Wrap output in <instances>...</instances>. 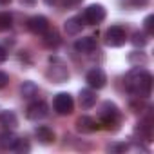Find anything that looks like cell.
Segmentation results:
<instances>
[{"label": "cell", "instance_id": "21", "mask_svg": "<svg viewBox=\"0 0 154 154\" xmlns=\"http://www.w3.org/2000/svg\"><path fill=\"white\" fill-rule=\"evenodd\" d=\"M11 26H13V17L9 13H0V33L11 29Z\"/></svg>", "mask_w": 154, "mask_h": 154}, {"label": "cell", "instance_id": "4", "mask_svg": "<svg viewBox=\"0 0 154 154\" xmlns=\"http://www.w3.org/2000/svg\"><path fill=\"white\" fill-rule=\"evenodd\" d=\"M105 17H107V11H105V8L102 4H91V6H87L85 11H84V15H82L84 22L89 24V26L102 24L105 20Z\"/></svg>", "mask_w": 154, "mask_h": 154}, {"label": "cell", "instance_id": "12", "mask_svg": "<svg viewBox=\"0 0 154 154\" xmlns=\"http://www.w3.org/2000/svg\"><path fill=\"white\" fill-rule=\"evenodd\" d=\"M76 129H78L80 132H84V134H91V132H96L100 129V125L91 116H80L78 120H76Z\"/></svg>", "mask_w": 154, "mask_h": 154}, {"label": "cell", "instance_id": "11", "mask_svg": "<svg viewBox=\"0 0 154 154\" xmlns=\"http://www.w3.org/2000/svg\"><path fill=\"white\" fill-rule=\"evenodd\" d=\"M35 136H36V140H38L42 145H51V143H54V140H56L54 131H53L51 127H47V125H38V127L35 129Z\"/></svg>", "mask_w": 154, "mask_h": 154}, {"label": "cell", "instance_id": "6", "mask_svg": "<svg viewBox=\"0 0 154 154\" xmlns=\"http://www.w3.org/2000/svg\"><path fill=\"white\" fill-rule=\"evenodd\" d=\"M53 107L60 116H67L74 109V100H72V96L69 93H58L54 96V100H53Z\"/></svg>", "mask_w": 154, "mask_h": 154}, {"label": "cell", "instance_id": "22", "mask_svg": "<svg viewBox=\"0 0 154 154\" xmlns=\"http://www.w3.org/2000/svg\"><path fill=\"white\" fill-rule=\"evenodd\" d=\"M13 150H17V152H20V154H24V152H29L31 150V145H29V141L27 140H17V143H15V147H13Z\"/></svg>", "mask_w": 154, "mask_h": 154}, {"label": "cell", "instance_id": "28", "mask_svg": "<svg viewBox=\"0 0 154 154\" xmlns=\"http://www.w3.org/2000/svg\"><path fill=\"white\" fill-rule=\"evenodd\" d=\"M20 2H22L24 6H35V2H36V0H20Z\"/></svg>", "mask_w": 154, "mask_h": 154}, {"label": "cell", "instance_id": "15", "mask_svg": "<svg viewBox=\"0 0 154 154\" xmlns=\"http://www.w3.org/2000/svg\"><path fill=\"white\" fill-rule=\"evenodd\" d=\"M17 140H18V136H17L11 129L4 131L2 134H0V149H4V150H13Z\"/></svg>", "mask_w": 154, "mask_h": 154}, {"label": "cell", "instance_id": "16", "mask_svg": "<svg viewBox=\"0 0 154 154\" xmlns=\"http://www.w3.org/2000/svg\"><path fill=\"white\" fill-rule=\"evenodd\" d=\"M0 125L6 129H15L18 125V116L13 111H2L0 112Z\"/></svg>", "mask_w": 154, "mask_h": 154}, {"label": "cell", "instance_id": "8", "mask_svg": "<svg viewBox=\"0 0 154 154\" xmlns=\"http://www.w3.org/2000/svg\"><path fill=\"white\" fill-rule=\"evenodd\" d=\"M85 82L89 84L91 89H102V87H105V84H107V74H105L103 69L94 67V69H91V71L87 72Z\"/></svg>", "mask_w": 154, "mask_h": 154}, {"label": "cell", "instance_id": "3", "mask_svg": "<svg viewBox=\"0 0 154 154\" xmlns=\"http://www.w3.org/2000/svg\"><path fill=\"white\" fill-rule=\"evenodd\" d=\"M98 116H100V120H102L107 127H111V125H116V123L120 122V109H118L116 103H112V102L107 100V102H103V103L100 105Z\"/></svg>", "mask_w": 154, "mask_h": 154}, {"label": "cell", "instance_id": "5", "mask_svg": "<svg viewBox=\"0 0 154 154\" xmlns=\"http://www.w3.org/2000/svg\"><path fill=\"white\" fill-rule=\"evenodd\" d=\"M127 42V31L122 26H111L105 31V44L109 47H122Z\"/></svg>", "mask_w": 154, "mask_h": 154}, {"label": "cell", "instance_id": "14", "mask_svg": "<svg viewBox=\"0 0 154 154\" xmlns=\"http://www.w3.org/2000/svg\"><path fill=\"white\" fill-rule=\"evenodd\" d=\"M80 107L82 109H91L96 105V93L93 89H82L80 91Z\"/></svg>", "mask_w": 154, "mask_h": 154}, {"label": "cell", "instance_id": "1", "mask_svg": "<svg viewBox=\"0 0 154 154\" xmlns=\"http://www.w3.org/2000/svg\"><path fill=\"white\" fill-rule=\"evenodd\" d=\"M125 85L131 94L138 98H145L152 91V74L147 69L134 65V69H131L125 76Z\"/></svg>", "mask_w": 154, "mask_h": 154}, {"label": "cell", "instance_id": "30", "mask_svg": "<svg viewBox=\"0 0 154 154\" xmlns=\"http://www.w3.org/2000/svg\"><path fill=\"white\" fill-rule=\"evenodd\" d=\"M44 2H45L47 6H51V4H54V0H44Z\"/></svg>", "mask_w": 154, "mask_h": 154}, {"label": "cell", "instance_id": "18", "mask_svg": "<svg viewBox=\"0 0 154 154\" xmlns=\"http://www.w3.org/2000/svg\"><path fill=\"white\" fill-rule=\"evenodd\" d=\"M20 94H22V98H26V100H31V98H35L36 94H38V85L35 84V82H24L22 85H20Z\"/></svg>", "mask_w": 154, "mask_h": 154}, {"label": "cell", "instance_id": "17", "mask_svg": "<svg viewBox=\"0 0 154 154\" xmlns=\"http://www.w3.org/2000/svg\"><path fill=\"white\" fill-rule=\"evenodd\" d=\"M42 36H44V38H42L44 44H45L47 47H51V49H56V47L60 45V42H62V40H60V35L56 33V29H51V27H49Z\"/></svg>", "mask_w": 154, "mask_h": 154}, {"label": "cell", "instance_id": "25", "mask_svg": "<svg viewBox=\"0 0 154 154\" xmlns=\"http://www.w3.org/2000/svg\"><path fill=\"white\" fill-rule=\"evenodd\" d=\"M150 0H129V4L134 8V9H141V8H147Z\"/></svg>", "mask_w": 154, "mask_h": 154}, {"label": "cell", "instance_id": "27", "mask_svg": "<svg viewBox=\"0 0 154 154\" xmlns=\"http://www.w3.org/2000/svg\"><path fill=\"white\" fill-rule=\"evenodd\" d=\"M6 60H8V49L0 45V63H4Z\"/></svg>", "mask_w": 154, "mask_h": 154}, {"label": "cell", "instance_id": "13", "mask_svg": "<svg viewBox=\"0 0 154 154\" xmlns=\"http://www.w3.org/2000/svg\"><path fill=\"white\" fill-rule=\"evenodd\" d=\"M74 49L80 54H91L96 49V40L93 36H82L74 42Z\"/></svg>", "mask_w": 154, "mask_h": 154}, {"label": "cell", "instance_id": "2", "mask_svg": "<svg viewBox=\"0 0 154 154\" xmlns=\"http://www.w3.org/2000/svg\"><path fill=\"white\" fill-rule=\"evenodd\" d=\"M45 76H47V80H51L53 84H65L69 80V69L58 56H51L49 58V67L45 71Z\"/></svg>", "mask_w": 154, "mask_h": 154}, {"label": "cell", "instance_id": "20", "mask_svg": "<svg viewBox=\"0 0 154 154\" xmlns=\"http://www.w3.org/2000/svg\"><path fill=\"white\" fill-rule=\"evenodd\" d=\"M129 62H131L132 65L143 67V65L147 63V56H145V53H141V51H134V53L129 54Z\"/></svg>", "mask_w": 154, "mask_h": 154}, {"label": "cell", "instance_id": "26", "mask_svg": "<svg viewBox=\"0 0 154 154\" xmlns=\"http://www.w3.org/2000/svg\"><path fill=\"white\" fill-rule=\"evenodd\" d=\"M8 84H9V76H8V72L0 71V89H4Z\"/></svg>", "mask_w": 154, "mask_h": 154}, {"label": "cell", "instance_id": "7", "mask_svg": "<svg viewBox=\"0 0 154 154\" xmlns=\"http://www.w3.org/2000/svg\"><path fill=\"white\" fill-rule=\"evenodd\" d=\"M47 114H49V107H47V103L42 102V100H36V102L29 103V107H27V111H26V116H27V120H31V122L44 120Z\"/></svg>", "mask_w": 154, "mask_h": 154}, {"label": "cell", "instance_id": "29", "mask_svg": "<svg viewBox=\"0 0 154 154\" xmlns=\"http://www.w3.org/2000/svg\"><path fill=\"white\" fill-rule=\"evenodd\" d=\"M11 0H0V6H6V4H9Z\"/></svg>", "mask_w": 154, "mask_h": 154}, {"label": "cell", "instance_id": "10", "mask_svg": "<svg viewBox=\"0 0 154 154\" xmlns=\"http://www.w3.org/2000/svg\"><path fill=\"white\" fill-rule=\"evenodd\" d=\"M84 26H85V22H84L82 17H71V18H67V20L63 22V31H65V35H69V36H76V35L82 33Z\"/></svg>", "mask_w": 154, "mask_h": 154}, {"label": "cell", "instance_id": "23", "mask_svg": "<svg viewBox=\"0 0 154 154\" xmlns=\"http://www.w3.org/2000/svg\"><path fill=\"white\" fill-rule=\"evenodd\" d=\"M129 147H127V143H111V145H107V150L109 152H125Z\"/></svg>", "mask_w": 154, "mask_h": 154}, {"label": "cell", "instance_id": "9", "mask_svg": "<svg viewBox=\"0 0 154 154\" xmlns=\"http://www.w3.org/2000/svg\"><path fill=\"white\" fill-rule=\"evenodd\" d=\"M27 29L35 35H44L49 29V20L44 15H35L27 20Z\"/></svg>", "mask_w": 154, "mask_h": 154}, {"label": "cell", "instance_id": "24", "mask_svg": "<svg viewBox=\"0 0 154 154\" xmlns=\"http://www.w3.org/2000/svg\"><path fill=\"white\" fill-rule=\"evenodd\" d=\"M152 20H154V17H152V15L145 17V20H143V27H145V33H147V35H152V33H154V26H152Z\"/></svg>", "mask_w": 154, "mask_h": 154}, {"label": "cell", "instance_id": "19", "mask_svg": "<svg viewBox=\"0 0 154 154\" xmlns=\"http://www.w3.org/2000/svg\"><path fill=\"white\" fill-rule=\"evenodd\" d=\"M131 42H132L134 47H145V45L149 44V35L143 33V31H136V33L132 35Z\"/></svg>", "mask_w": 154, "mask_h": 154}]
</instances>
